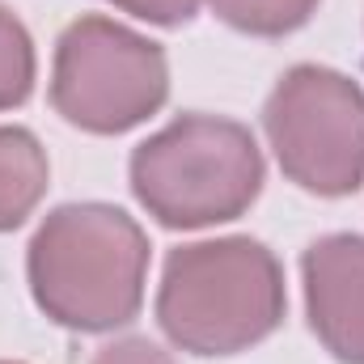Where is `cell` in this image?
Segmentation results:
<instances>
[{
	"label": "cell",
	"mask_w": 364,
	"mask_h": 364,
	"mask_svg": "<svg viewBox=\"0 0 364 364\" xmlns=\"http://www.w3.org/2000/svg\"><path fill=\"white\" fill-rule=\"evenodd\" d=\"M170 97L166 47L114 17H77L55 38L51 106L68 127L123 136L149 123Z\"/></svg>",
	"instance_id": "4"
},
{
	"label": "cell",
	"mask_w": 364,
	"mask_h": 364,
	"mask_svg": "<svg viewBox=\"0 0 364 364\" xmlns=\"http://www.w3.org/2000/svg\"><path fill=\"white\" fill-rule=\"evenodd\" d=\"M263 174L255 132L203 110L170 119L127 161L136 203L166 229H208L246 216L263 191Z\"/></svg>",
	"instance_id": "3"
},
{
	"label": "cell",
	"mask_w": 364,
	"mask_h": 364,
	"mask_svg": "<svg viewBox=\"0 0 364 364\" xmlns=\"http://www.w3.org/2000/svg\"><path fill=\"white\" fill-rule=\"evenodd\" d=\"M305 318L339 364H364V233H326L301 255Z\"/></svg>",
	"instance_id": "6"
},
{
	"label": "cell",
	"mask_w": 364,
	"mask_h": 364,
	"mask_svg": "<svg viewBox=\"0 0 364 364\" xmlns=\"http://www.w3.org/2000/svg\"><path fill=\"white\" fill-rule=\"evenodd\" d=\"M263 132L284 178L318 199L364 182V90L339 68L296 64L263 102Z\"/></svg>",
	"instance_id": "5"
},
{
	"label": "cell",
	"mask_w": 364,
	"mask_h": 364,
	"mask_svg": "<svg viewBox=\"0 0 364 364\" xmlns=\"http://www.w3.org/2000/svg\"><path fill=\"white\" fill-rule=\"evenodd\" d=\"M90 364H174V356H170L166 348H157L153 339L132 335V339H114V343H106Z\"/></svg>",
	"instance_id": "11"
},
{
	"label": "cell",
	"mask_w": 364,
	"mask_h": 364,
	"mask_svg": "<svg viewBox=\"0 0 364 364\" xmlns=\"http://www.w3.org/2000/svg\"><path fill=\"white\" fill-rule=\"evenodd\" d=\"M0 364H21V360H0Z\"/></svg>",
	"instance_id": "12"
},
{
	"label": "cell",
	"mask_w": 364,
	"mask_h": 364,
	"mask_svg": "<svg viewBox=\"0 0 364 364\" xmlns=\"http://www.w3.org/2000/svg\"><path fill=\"white\" fill-rule=\"evenodd\" d=\"M110 4L123 9V13H132V17H140V21H149V26L178 30V26H186L199 13L203 0H110Z\"/></svg>",
	"instance_id": "10"
},
{
	"label": "cell",
	"mask_w": 364,
	"mask_h": 364,
	"mask_svg": "<svg viewBox=\"0 0 364 364\" xmlns=\"http://www.w3.org/2000/svg\"><path fill=\"white\" fill-rule=\"evenodd\" d=\"M51 186L47 149L30 127H0V233L21 229Z\"/></svg>",
	"instance_id": "7"
},
{
	"label": "cell",
	"mask_w": 364,
	"mask_h": 364,
	"mask_svg": "<svg viewBox=\"0 0 364 364\" xmlns=\"http://www.w3.org/2000/svg\"><path fill=\"white\" fill-rule=\"evenodd\" d=\"M288 309L284 267L259 237L186 242L166 255L157 326L191 356H237L279 331Z\"/></svg>",
	"instance_id": "2"
},
{
	"label": "cell",
	"mask_w": 364,
	"mask_h": 364,
	"mask_svg": "<svg viewBox=\"0 0 364 364\" xmlns=\"http://www.w3.org/2000/svg\"><path fill=\"white\" fill-rule=\"evenodd\" d=\"M322 0H208V9L237 34L250 38H284L309 26Z\"/></svg>",
	"instance_id": "8"
},
{
	"label": "cell",
	"mask_w": 364,
	"mask_h": 364,
	"mask_svg": "<svg viewBox=\"0 0 364 364\" xmlns=\"http://www.w3.org/2000/svg\"><path fill=\"white\" fill-rule=\"evenodd\" d=\"M34 77H38L34 38L21 26V17L0 4V110L26 106L34 93Z\"/></svg>",
	"instance_id": "9"
},
{
	"label": "cell",
	"mask_w": 364,
	"mask_h": 364,
	"mask_svg": "<svg viewBox=\"0 0 364 364\" xmlns=\"http://www.w3.org/2000/svg\"><path fill=\"white\" fill-rule=\"evenodd\" d=\"M34 305L64 331L106 335L140 318L149 233L114 203H60L26 246Z\"/></svg>",
	"instance_id": "1"
}]
</instances>
